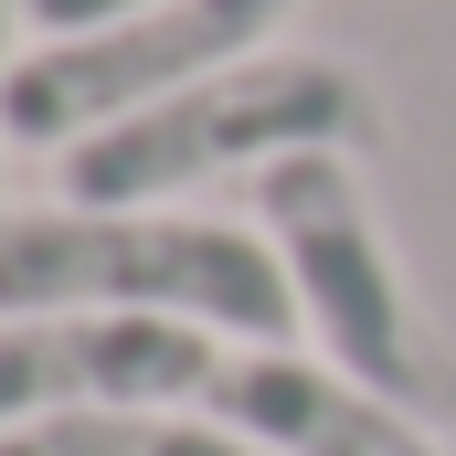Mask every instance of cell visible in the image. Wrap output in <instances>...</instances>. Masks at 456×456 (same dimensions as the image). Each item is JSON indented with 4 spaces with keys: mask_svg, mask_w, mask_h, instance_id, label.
Here are the masks:
<instances>
[{
    "mask_svg": "<svg viewBox=\"0 0 456 456\" xmlns=\"http://www.w3.org/2000/svg\"><path fill=\"white\" fill-rule=\"evenodd\" d=\"M202 414L244 425L265 456H456L425 414L361 393L350 371H330L319 350H287V340H224Z\"/></svg>",
    "mask_w": 456,
    "mask_h": 456,
    "instance_id": "8992f818",
    "label": "cell"
},
{
    "mask_svg": "<svg viewBox=\"0 0 456 456\" xmlns=\"http://www.w3.org/2000/svg\"><path fill=\"white\" fill-rule=\"evenodd\" d=\"M53 308H117V319H181L213 340H287L297 287L255 224H202L181 202L96 213V202H43L0 213V319H53Z\"/></svg>",
    "mask_w": 456,
    "mask_h": 456,
    "instance_id": "6da1fadb",
    "label": "cell"
},
{
    "mask_svg": "<svg viewBox=\"0 0 456 456\" xmlns=\"http://www.w3.org/2000/svg\"><path fill=\"white\" fill-rule=\"evenodd\" d=\"M297 149H382V96L371 75L340 53H244L224 75L159 96V107L117 117L96 138H75L53 159L64 202H96V213H149V202H181L224 170H276Z\"/></svg>",
    "mask_w": 456,
    "mask_h": 456,
    "instance_id": "7a4b0ae2",
    "label": "cell"
},
{
    "mask_svg": "<svg viewBox=\"0 0 456 456\" xmlns=\"http://www.w3.org/2000/svg\"><path fill=\"white\" fill-rule=\"evenodd\" d=\"M127 11H149V0H21V21L43 32V43H75V32H107Z\"/></svg>",
    "mask_w": 456,
    "mask_h": 456,
    "instance_id": "ba28073f",
    "label": "cell"
},
{
    "mask_svg": "<svg viewBox=\"0 0 456 456\" xmlns=\"http://www.w3.org/2000/svg\"><path fill=\"white\" fill-rule=\"evenodd\" d=\"M244 224L276 244L287 287H297V330L319 340L330 371L361 393L446 425L456 414V340L414 308V276L393 255V233L371 213V181L350 149H297L276 170H255V213Z\"/></svg>",
    "mask_w": 456,
    "mask_h": 456,
    "instance_id": "3957f363",
    "label": "cell"
},
{
    "mask_svg": "<svg viewBox=\"0 0 456 456\" xmlns=\"http://www.w3.org/2000/svg\"><path fill=\"white\" fill-rule=\"evenodd\" d=\"M0 456H265V446L202 403H86V414H43L0 436Z\"/></svg>",
    "mask_w": 456,
    "mask_h": 456,
    "instance_id": "52a82bcc",
    "label": "cell"
},
{
    "mask_svg": "<svg viewBox=\"0 0 456 456\" xmlns=\"http://www.w3.org/2000/svg\"><path fill=\"white\" fill-rule=\"evenodd\" d=\"M224 340L181 319H117V308H53L0 319V436L86 403H202Z\"/></svg>",
    "mask_w": 456,
    "mask_h": 456,
    "instance_id": "5b68a950",
    "label": "cell"
},
{
    "mask_svg": "<svg viewBox=\"0 0 456 456\" xmlns=\"http://www.w3.org/2000/svg\"><path fill=\"white\" fill-rule=\"evenodd\" d=\"M11 32H21V0H0V96H11V64H21V53H11ZM0 138H11V127H0Z\"/></svg>",
    "mask_w": 456,
    "mask_h": 456,
    "instance_id": "9c48e42d",
    "label": "cell"
},
{
    "mask_svg": "<svg viewBox=\"0 0 456 456\" xmlns=\"http://www.w3.org/2000/svg\"><path fill=\"white\" fill-rule=\"evenodd\" d=\"M287 11L297 0H149V11H127L107 32L32 43L11 64L0 127L21 149H53L64 159L75 138H96L117 117H138V107H159V96H181V86H202V75H224V64H244V53H265L287 32Z\"/></svg>",
    "mask_w": 456,
    "mask_h": 456,
    "instance_id": "277c9868",
    "label": "cell"
}]
</instances>
